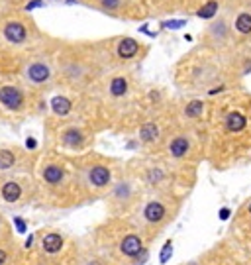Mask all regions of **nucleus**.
Instances as JSON below:
<instances>
[{
  "mask_svg": "<svg viewBox=\"0 0 251 265\" xmlns=\"http://www.w3.org/2000/svg\"><path fill=\"white\" fill-rule=\"evenodd\" d=\"M163 179V173L159 169H151L150 171V183H159Z\"/></svg>",
  "mask_w": 251,
  "mask_h": 265,
  "instance_id": "23",
  "label": "nucleus"
},
{
  "mask_svg": "<svg viewBox=\"0 0 251 265\" xmlns=\"http://www.w3.org/2000/svg\"><path fill=\"white\" fill-rule=\"evenodd\" d=\"M216 12H218V2L216 0H210V2H206L201 10H199V18H204V20L214 18Z\"/></svg>",
  "mask_w": 251,
  "mask_h": 265,
  "instance_id": "19",
  "label": "nucleus"
},
{
  "mask_svg": "<svg viewBox=\"0 0 251 265\" xmlns=\"http://www.w3.org/2000/svg\"><path fill=\"white\" fill-rule=\"evenodd\" d=\"M140 52V44L134 40V38H122L116 46V53L122 57V59H132L136 57Z\"/></svg>",
  "mask_w": 251,
  "mask_h": 265,
  "instance_id": "8",
  "label": "nucleus"
},
{
  "mask_svg": "<svg viewBox=\"0 0 251 265\" xmlns=\"http://www.w3.org/2000/svg\"><path fill=\"white\" fill-rule=\"evenodd\" d=\"M189 148H191V142H189L187 138H175V140L169 144V152H171V156L177 159L185 158V156L189 154Z\"/></svg>",
  "mask_w": 251,
  "mask_h": 265,
  "instance_id": "13",
  "label": "nucleus"
},
{
  "mask_svg": "<svg viewBox=\"0 0 251 265\" xmlns=\"http://www.w3.org/2000/svg\"><path fill=\"white\" fill-rule=\"evenodd\" d=\"M120 252L126 256V258H138L142 252H144V242L140 236L136 234H128L122 242H120Z\"/></svg>",
  "mask_w": 251,
  "mask_h": 265,
  "instance_id": "6",
  "label": "nucleus"
},
{
  "mask_svg": "<svg viewBox=\"0 0 251 265\" xmlns=\"http://www.w3.org/2000/svg\"><path fill=\"white\" fill-rule=\"evenodd\" d=\"M202 110H204V105H202L201 101H193V103H189L187 108H185V116L187 118H199L202 114Z\"/></svg>",
  "mask_w": 251,
  "mask_h": 265,
  "instance_id": "20",
  "label": "nucleus"
},
{
  "mask_svg": "<svg viewBox=\"0 0 251 265\" xmlns=\"http://www.w3.org/2000/svg\"><path fill=\"white\" fill-rule=\"evenodd\" d=\"M246 126H248V120H246L244 114H240V112H230V114H228V118H226V128H228V132L238 134V132H242Z\"/></svg>",
  "mask_w": 251,
  "mask_h": 265,
  "instance_id": "12",
  "label": "nucleus"
},
{
  "mask_svg": "<svg viewBox=\"0 0 251 265\" xmlns=\"http://www.w3.org/2000/svg\"><path fill=\"white\" fill-rule=\"evenodd\" d=\"M2 38L12 46H24L30 38V30L20 18H10L2 26Z\"/></svg>",
  "mask_w": 251,
  "mask_h": 265,
  "instance_id": "1",
  "label": "nucleus"
},
{
  "mask_svg": "<svg viewBox=\"0 0 251 265\" xmlns=\"http://www.w3.org/2000/svg\"><path fill=\"white\" fill-rule=\"evenodd\" d=\"M185 24H187V22L181 20V22H167L165 26H167V28H181V26H185Z\"/></svg>",
  "mask_w": 251,
  "mask_h": 265,
  "instance_id": "24",
  "label": "nucleus"
},
{
  "mask_svg": "<svg viewBox=\"0 0 251 265\" xmlns=\"http://www.w3.org/2000/svg\"><path fill=\"white\" fill-rule=\"evenodd\" d=\"M4 228V218H2V214H0V230Z\"/></svg>",
  "mask_w": 251,
  "mask_h": 265,
  "instance_id": "27",
  "label": "nucleus"
},
{
  "mask_svg": "<svg viewBox=\"0 0 251 265\" xmlns=\"http://www.w3.org/2000/svg\"><path fill=\"white\" fill-rule=\"evenodd\" d=\"M71 101L67 99V97H55L53 101H51V108H53V112L57 114V116H67L69 112H71Z\"/></svg>",
  "mask_w": 251,
  "mask_h": 265,
  "instance_id": "17",
  "label": "nucleus"
},
{
  "mask_svg": "<svg viewBox=\"0 0 251 265\" xmlns=\"http://www.w3.org/2000/svg\"><path fill=\"white\" fill-rule=\"evenodd\" d=\"M236 30L242 32V34H251V14L244 12V14L238 16V20H236Z\"/></svg>",
  "mask_w": 251,
  "mask_h": 265,
  "instance_id": "18",
  "label": "nucleus"
},
{
  "mask_svg": "<svg viewBox=\"0 0 251 265\" xmlns=\"http://www.w3.org/2000/svg\"><path fill=\"white\" fill-rule=\"evenodd\" d=\"M157 138H159V128H157V124L148 122V124L142 126V130H140V140H142L144 144H153Z\"/></svg>",
  "mask_w": 251,
  "mask_h": 265,
  "instance_id": "15",
  "label": "nucleus"
},
{
  "mask_svg": "<svg viewBox=\"0 0 251 265\" xmlns=\"http://www.w3.org/2000/svg\"><path fill=\"white\" fill-rule=\"evenodd\" d=\"M128 93V79L126 77H114L110 81V95L114 99H120Z\"/></svg>",
  "mask_w": 251,
  "mask_h": 265,
  "instance_id": "16",
  "label": "nucleus"
},
{
  "mask_svg": "<svg viewBox=\"0 0 251 265\" xmlns=\"http://www.w3.org/2000/svg\"><path fill=\"white\" fill-rule=\"evenodd\" d=\"M24 77H26L28 83H32L36 87H42L51 79V69L46 61H32V63L26 65Z\"/></svg>",
  "mask_w": 251,
  "mask_h": 265,
  "instance_id": "3",
  "label": "nucleus"
},
{
  "mask_svg": "<svg viewBox=\"0 0 251 265\" xmlns=\"http://www.w3.org/2000/svg\"><path fill=\"white\" fill-rule=\"evenodd\" d=\"M6 260H8V256H6V252L0 248V265H6Z\"/></svg>",
  "mask_w": 251,
  "mask_h": 265,
  "instance_id": "25",
  "label": "nucleus"
},
{
  "mask_svg": "<svg viewBox=\"0 0 251 265\" xmlns=\"http://www.w3.org/2000/svg\"><path fill=\"white\" fill-rule=\"evenodd\" d=\"M122 2H124V0H100L104 10H116V8L122 6Z\"/></svg>",
  "mask_w": 251,
  "mask_h": 265,
  "instance_id": "21",
  "label": "nucleus"
},
{
  "mask_svg": "<svg viewBox=\"0 0 251 265\" xmlns=\"http://www.w3.org/2000/svg\"><path fill=\"white\" fill-rule=\"evenodd\" d=\"M61 142H63L65 148L77 150V148H81V146L85 144V136H83V132L77 130V128H67V130L61 134Z\"/></svg>",
  "mask_w": 251,
  "mask_h": 265,
  "instance_id": "9",
  "label": "nucleus"
},
{
  "mask_svg": "<svg viewBox=\"0 0 251 265\" xmlns=\"http://www.w3.org/2000/svg\"><path fill=\"white\" fill-rule=\"evenodd\" d=\"M250 214H251V205H250Z\"/></svg>",
  "mask_w": 251,
  "mask_h": 265,
  "instance_id": "28",
  "label": "nucleus"
},
{
  "mask_svg": "<svg viewBox=\"0 0 251 265\" xmlns=\"http://www.w3.org/2000/svg\"><path fill=\"white\" fill-rule=\"evenodd\" d=\"M171 254H173V244H171V242H167V244H165V250H163V254H161V262L165 264V262L169 260V256H171Z\"/></svg>",
  "mask_w": 251,
  "mask_h": 265,
  "instance_id": "22",
  "label": "nucleus"
},
{
  "mask_svg": "<svg viewBox=\"0 0 251 265\" xmlns=\"http://www.w3.org/2000/svg\"><path fill=\"white\" fill-rule=\"evenodd\" d=\"M22 195H24V189H22V185L18 181H6L0 187V197H2L4 203H10V205L18 203L22 199Z\"/></svg>",
  "mask_w": 251,
  "mask_h": 265,
  "instance_id": "7",
  "label": "nucleus"
},
{
  "mask_svg": "<svg viewBox=\"0 0 251 265\" xmlns=\"http://www.w3.org/2000/svg\"><path fill=\"white\" fill-rule=\"evenodd\" d=\"M0 105L12 112H20L26 106V95L16 85H2L0 87Z\"/></svg>",
  "mask_w": 251,
  "mask_h": 265,
  "instance_id": "2",
  "label": "nucleus"
},
{
  "mask_svg": "<svg viewBox=\"0 0 251 265\" xmlns=\"http://www.w3.org/2000/svg\"><path fill=\"white\" fill-rule=\"evenodd\" d=\"M42 246H44V250H46L48 254H57V252H61V248H63V236L57 234V232H50V234L44 236Z\"/></svg>",
  "mask_w": 251,
  "mask_h": 265,
  "instance_id": "11",
  "label": "nucleus"
},
{
  "mask_svg": "<svg viewBox=\"0 0 251 265\" xmlns=\"http://www.w3.org/2000/svg\"><path fill=\"white\" fill-rule=\"evenodd\" d=\"M228 214H230V211H228V209H224V211H222V220H226V218H228Z\"/></svg>",
  "mask_w": 251,
  "mask_h": 265,
  "instance_id": "26",
  "label": "nucleus"
},
{
  "mask_svg": "<svg viewBox=\"0 0 251 265\" xmlns=\"http://www.w3.org/2000/svg\"><path fill=\"white\" fill-rule=\"evenodd\" d=\"M112 181V171L106 165H95L89 169V183L97 189H104L108 187Z\"/></svg>",
  "mask_w": 251,
  "mask_h": 265,
  "instance_id": "5",
  "label": "nucleus"
},
{
  "mask_svg": "<svg viewBox=\"0 0 251 265\" xmlns=\"http://www.w3.org/2000/svg\"><path fill=\"white\" fill-rule=\"evenodd\" d=\"M42 179H44L46 185L57 187L65 179V169L59 163H44V167H42Z\"/></svg>",
  "mask_w": 251,
  "mask_h": 265,
  "instance_id": "4",
  "label": "nucleus"
},
{
  "mask_svg": "<svg viewBox=\"0 0 251 265\" xmlns=\"http://www.w3.org/2000/svg\"><path fill=\"white\" fill-rule=\"evenodd\" d=\"M18 163V154L10 148H0V171H10Z\"/></svg>",
  "mask_w": 251,
  "mask_h": 265,
  "instance_id": "14",
  "label": "nucleus"
},
{
  "mask_svg": "<svg viewBox=\"0 0 251 265\" xmlns=\"http://www.w3.org/2000/svg\"><path fill=\"white\" fill-rule=\"evenodd\" d=\"M144 216H146L148 222L157 224V222H161L165 218V207L161 203H157V201H151V203L146 205V209H144Z\"/></svg>",
  "mask_w": 251,
  "mask_h": 265,
  "instance_id": "10",
  "label": "nucleus"
}]
</instances>
